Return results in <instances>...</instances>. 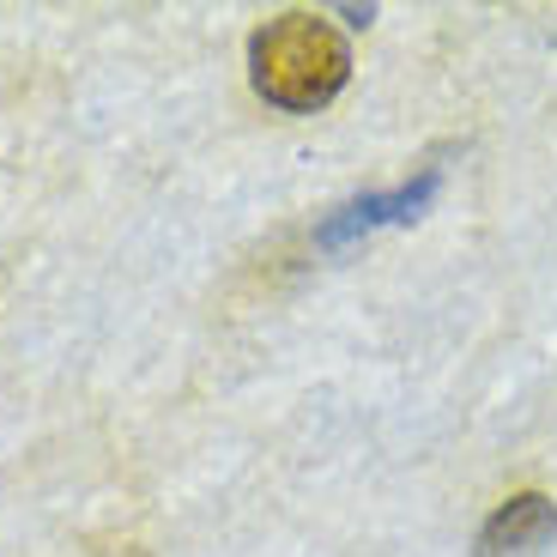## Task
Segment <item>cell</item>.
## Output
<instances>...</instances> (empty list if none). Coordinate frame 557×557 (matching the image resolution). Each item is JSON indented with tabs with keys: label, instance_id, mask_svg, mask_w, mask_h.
Returning a JSON list of instances; mask_svg holds the SVG:
<instances>
[{
	"label": "cell",
	"instance_id": "cell-1",
	"mask_svg": "<svg viewBox=\"0 0 557 557\" xmlns=\"http://www.w3.org/2000/svg\"><path fill=\"white\" fill-rule=\"evenodd\" d=\"M249 79L255 98L285 115H315L346 91L351 49L327 18L315 13H278L249 37Z\"/></svg>",
	"mask_w": 557,
	"mask_h": 557
},
{
	"label": "cell",
	"instance_id": "cell-2",
	"mask_svg": "<svg viewBox=\"0 0 557 557\" xmlns=\"http://www.w3.org/2000/svg\"><path fill=\"white\" fill-rule=\"evenodd\" d=\"M436 188H443V170L431 164L418 182H400V188H388V195L346 200V207L315 231V243H321V249H346L351 237H370V231H382V224H406V219H418V212L431 207Z\"/></svg>",
	"mask_w": 557,
	"mask_h": 557
},
{
	"label": "cell",
	"instance_id": "cell-3",
	"mask_svg": "<svg viewBox=\"0 0 557 557\" xmlns=\"http://www.w3.org/2000/svg\"><path fill=\"white\" fill-rule=\"evenodd\" d=\"M552 540H557V503L545 491H521V497L491 509V521L473 540V557H545Z\"/></svg>",
	"mask_w": 557,
	"mask_h": 557
}]
</instances>
